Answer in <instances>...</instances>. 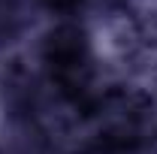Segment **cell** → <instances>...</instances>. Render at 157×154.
I'll list each match as a JSON object with an SVG mask.
<instances>
[{
    "instance_id": "1",
    "label": "cell",
    "mask_w": 157,
    "mask_h": 154,
    "mask_svg": "<svg viewBox=\"0 0 157 154\" xmlns=\"http://www.w3.org/2000/svg\"><path fill=\"white\" fill-rule=\"evenodd\" d=\"M42 64L48 70V79L58 85L67 97H85L88 82H91V48L88 37L76 24H60L55 27L45 48H42Z\"/></svg>"
}]
</instances>
